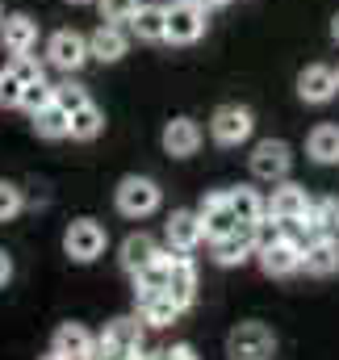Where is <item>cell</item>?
<instances>
[{"label": "cell", "mask_w": 339, "mask_h": 360, "mask_svg": "<svg viewBox=\"0 0 339 360\" xmlns=\"http://www.w3.org/2000/svg\"><path fill=\"white\" fill-rule=\"evenodd\" d=\"M255 260H260V269L268 272V276H289V272L302 269V248H298V243H289V239H281V243H272V248L255 252Z\"/></svg>", "instance_id": "cell-17"}, {"label": "cell", "mask_w": 339, "mask_h": 360, "mask_svg": "<svg viewBox=\"0 0 339 360\" xmlns=\"http://www.w3.org/2000/svg\"><path fill=\"white\" fill-rule=\"evenodd\" d=\"M55 105H59L63 113H76V109H84V105H92V96H88V89H84V84L68 80V84H55Z\"/></svg>", "instance_id": "cell-29"}, {"label": "cell", "mask_w": 339, "mask_h": 360, "mask_svg": "<svg viewBox=\"0 0 339 360\" xmlns=\"http://www.w3.org/2000/svg\"><path fill=\"white\" fill-rule=\"evenodd\" d=\"M25 210V193L13 180H0V222H13Z\"/></svg>", "instance_id": "cell-31"}, {"label": "cell", "mask_w": 339, "mask_h": 360, "mask_svg": "<svg viewBox=\"0 0 339 360\" xmlns=\"http://www.w3.org/2000/svg\"><path fill=\"white\" fill-rule=\"evenodd\" d=\"M252 256H255V226H239L235 235H226V239H218V243H214V260H218L222 269L248 264Z\"/></svg>", "instance_id": "cell-15"}, {"label": "cell", "mask_w": 339, "mask_h": 360, "mask_svg": "<svg viewBox=\"0 0 339 360\" xmlns=\"http://www.w3.org/2000/svg\"><path fill=\"white\" fill-rule=\"evenodd\" d=\"M331 38H335V42H339V13H335V17H331Z\"/></svg>", "instance_id": "cell-38"}, {"label": "cell", "mask_w": 339, "mask_h": 360, "mask_svg": "<svg viewBox=\"0 0 339 360\" xmlns=\"http://www.w3.org/2000/svg\"><path fill=\"white\" fill-rule=\"evenodd\" d=\"M168 360H197V356H193L188 344H176V348H168Z\"/></svg>", "instance_id": "cell-36"}, {"label": "cell", "mask_w": 339, "mask_h": 360, "mask_svg": "<svg viewBox=\"0 0 339 360\" xmlns=\"http://www.w3.org/2000/svg\"><path fill=\"white\" fill-rule=\"evenodd\" d=\"M335 92H339V76L327 63H310V68L298 72V96L306 105H327Z\"/></svg>", "instance_id": "cell-12"}, {"label": "cell", "mask_w": 339, "mask_h": 360, "mask_svg": "<svg viewBox=\"0 0 339 360\" xmlns=\"http://www.w3.org/2000/svg\"><path fill=\"white\" fill-rule=\"evenodd\" d=\"M143 0H96V13H101V21H113V25H126L130 17H134V8H139Z\"/></svg>", "instance_id": "cell-32"}, {"label": "cell", "mask_w": 339, "mask_h": 360, "mask_svg": "<svg viewBox=\"0 0 339 360\" xmlns=\"http://www.w3.org/2000/svg\"><path fill=\"white\" fill-rule=\"evenodd\" d=\"M21 92H25V84L13 72H0V105L4 109H21Z\"/></svg>", "instance_id": "cell-34"}, {"label": "cell", "mask_w": 339, "mask_h": 360, "mask_svg": "<svg viewBox=\"0 0 339 360\" xmlns=\"http://www.w3.org/2000/svg\"><path fill=\"white\" fill-rule=\"evenodd\" d=\"M197 4H201V8H222L226 0H197Z\"/></svg>", "instance_id": "cell-37"}, {"label": "cell", "mask_w": 339, "mask_h": 360, "mask_svg": "<svg viewBox=\"0 0 339 360\" xmlns=\"http://www.w3.org/2000/svg\"><path fill=\"white\" fill-rule=\"evenodd\" d=\"M55 101V84H46V80H34V84H25V92H21V109L34 117L38 109H46Z\"/></svg>", "instance_id": "cell-30"}, {"label": "cell", "mask_w": 339, "mask_h": 360, "mask_svg": "<svg viewBox=\"0 0 339 360\" xmlns=\"http://www.w3.org/2000/svg\"><path fill=\"white\" fill-rule=\"evenodd\" d=\"M289 164H293L289 143H281V139H264V143H255L252 176H260V180H285V176H289Z\"/></svg>", "instance_id": "cell-8"}, {"label": "cell", "mask_w": 339, "mask_h": 360, "mask_svg": "<svg viewBox=\"0 0 339 360\" xmlns=\"http://www.w3.org/2000/svg\"><path fill=\"white\" fill-rule=\"evenodd\" d=\"M34 134H38V139H68V134H72V113H63V109L51 101L46 109L34 113Z\"/></svg>", "instance_id": "cell-23"}, {"label": "cell", "mask_w": 339, "mask_h": 360, "mask_svg": "<svg viewBox=\"0 0 339 360\" xmlns=\"http://www.w3.org/2000/svg\"><path fill=\"white\" fill-rule=\"evenodd\" d=\"M92 348H96V340L88 335L80 323H68V327H59V335H55V352L59 356H92Z\"/></svg>", "instance_id": "cell-25"}, {"label": "cell", "mask_w": 339, "mask_h": 360, "mask_svg": "<svg viewBox=\"0 0 339 360\" xmlns=\"http://www.w3.org/2000/svg\"><path fill=\"white\" fill-rule=\"evenodd\" d=\"M139 314L151 327H168V323L180 319V306L172 302L168 293H139Z\"/></svg>", "instance_id": "cell-21"}, {"label": "cell", "mask_w": 339, "mask_h": 360, "mask_svg": "<svg viewBox=\"0 0 339 360\" xmlns=\"http://www.w3.org/2000/svg\"><path fill=\"white\" fill-rule=\"evenodd\" d=\"M201 226H205V239L210 243H218V239H226V235H235L243 222L235 218V210H231V193H205V201H201Z\"/></svg>", "instance_id": "cell-5"}, {"label": "cell", "mask_w": 339, "mask_h": 360, "mask_svg": "<svg viewBox=\"0 0 339 360\" xmlns=\"http://www.w3.org/2000/svg\"><path fill=\"white\" fill-rule=\"evenodd\" d=\"M101 130H105V113H101L96 105H84V109L72 113V139L88 143V139H96Z\"/></svg>", "instance_id": "cell-28"}, {"label": "cell", "mask_w": 339, "mask_h": 360, "mask_svg": "<svg viewBox=\"0 0 339 360\" xmlns=\"http://www.w3.org/2000/svg\"><path fill=\"white\" fill-rule=\"evenodd\" d=\"M155 252H160V248H155V239L139 231V235H130V239L122 243V256H117V260H122V269H126V272H134V276H139V272L155 260Z\"/></svg>", "instance_id": "cell-20"}, {"label": "cell", "mask_w": 339, "mask_h": 360, "mask_svg": "<svg viewBox=\"0 0 339 360\" xmlns=\"http://www.w3.org/2000/svg\"><path fill=\"white\" fill-rule=\"evenodd\" d=\"M126 25H130V34H134L139 42H168V4L143 0Z\"/></svg>", "instance_id": "cell-13"}, {"label": "cell", "mask_w": 339, "mask_h": 360, "mask_svg": "<svg viewBox=\"0 0 339 360\" xmlns=\"http://www.w3.org/2000/svg\"><path fill=\"white\" fill-rule=\"evenodd\" d=\"M4 72H13L21 84H34V80H46V72H42V63L34 59V55H13V63L4 68Z\"/></svg>", "instance_id": "cell-33"}, {"label": "cell", "mask_w": 339, "mask_h": 360, "mask_svg": "<svg viewBox=\"0 0 339 360\" xmlns=\"http://www.w3.org/2000/svg\"><path fill=\"white\" fill-rule=\"evenodd\" d=\"M88 59V34H80V30H55L51 38H46V63L51 68H59V72H80Z\"/></svg>", "instance_id": "cell-3"}, {"label": "cell", "mask_w": 339, "mask_h": 360, "mask_svg": "<svg viewBox=\"0 0 339 360\" xmlns=\"http://www.w3.org/2000/svg\"><path fill=\"white\" fill-rule=\"evenodd\" d=\"M231 210H235V218H239L243 226H255V222H264V218H268L264 197H260L255 188H231Z\"/></svg>", "instance_id": "cell-26"}, {"label": "cell", "mask_w": 339, "mask_h": 360, "mask_svg": "<svg viewBox=\"0 0 339 360\" xmlns=\"http://www.w3.org/2000/svg\"><path fill=\"white\" fill-rule=\"evenodd\" d=\"M302 269L310 272V276H331V272H339V239H331V235L314 239L302 252Z\"/></svg>", "instance_id": "cell-18"}, {"label": "cell", "mask_w": 339, "mask_h": 360, "mask_svg": "<svg viewBox=\"0 0 339 360\" xmlns=\"http://www.w3.org/2000/svg\"><path fill=\"white\" fill-rule=\"evenodd\" d=\"M0 46L8 55H34V46H38V21L30 13H4V21H0Z\"/></svg>", "instance_id": "cell-11"}, {"label": "cell", "mask_w": 339, "mask_h": 360, "mask_svg": "<svg viewBox=\"0 0 339 360\" xmlns=\"http://www.w3.org/2000/svg\"><path fill=\"white\" fill-rule=\"evenodd\" d=\"M101 340H109L113 348H122V352H130V356H134V352L143 348V323H139V319H113V323L105 327V335H101Z\"/></svg>", "instance_id": "cell-24"}, {"label": "cell", "mask_w": 339, "mask_h": 360, "mask_svg": "<svg viewBox=\"0 0 339 360\" xmlns=\"http://www.w3.org/2000/svg\"><path fill=\"white\" fill-rule=\"evenodd\" d=\"M126 51H130V34H126V25L101 21V25L88 34V55H92L96 63H117V59H126Z\"/></svg>", "instance_id": "cell-9"}, {"label": "cell", "mask_w": 339, "mask_h": 360, "mask_svg": "<svg viewBox=\"0 0 339 360\" xmlns=\"http://www.w3.org/2000/svg\"><path fill=\"white\" fill-rule=\"evenodd\" d=\"M310 222H314L319 235L339 239V197H319V201L310 205Z\"/></svg>", "instance_id": "cell-27"}, {"label": "cell", "mask_w": 339, "mask_h": 360, "mask_svg": "<svg viewBox=\"0 0 339 360\" xmlns=\"http://www.w3.org/2000/svg\"><path fill=\"white\" fill-rule=\"evenodd\" d=\"M197 147H201V126L193 117H172L164 126V151L172 160H188L197 155Z\"/></svg>", "instance_id": "cell-14"}, {"label": "cell", "mask_w": 339, "mask_h": 360, "mask_svg": "<svg viewBox=\"0 0 339 360\" xmlns=\"http://www.w3.org/2000/svg\"><path fill=\"white\" fill-rule=\"evenodd\" d=\"M310 197H306V188L302 184H281V188H272V197L264 201V210H268V218H276V222H302V218H310Z\"/></svg>", "instance_id": "cell-10"}, {"label": "cell", "mask_w": 339, "mask_h": 360, "mask_svg": "<svg viewBox=\"0 0 339 360\" xmlns=\"http://www.w3.org/2000/svg\"><path fill=\"white\" fill-rule=\"evenodd\" d=\"M63 252H68L76 264H92V260L105 252V231H101V222H92V218L72 222L68 235H63Z\"/></svg>", "instance_id": "cell-6"}, {"label": "cell", "mask_w": 339, "mask_h": 360, "mask_svg": "<svg viewBox=\"0 0 339 360\" xmlns=\"http://www.w3.org/2000/svg\"><path fill=\"white\" fill-rule=\"evenodd\" d=\"M201 239H205L201 214H193V210H176V214L168 218V248H176V252H193Z\"/></svg>", "instance_id": "cell-16"}, {"label": "cell", "mask_w": 339, "mask_h": 360, "mask_svg": "<svg viewBox=\"0 0 339 360\" xmlns=\"http://www.w3.org/2000/svg\"><path fill=\"white\" fill-rule=\"evenodd\" d=\"M252 130H255V113L248 105H218L214 117H210V134H214L218 147H239V143L252 139Z\"/></svg>", "instance_id": "cell-2"}, {"label": "cell", "mask_w": 339, "mask_h": 360, "mask_svg": "<svg viewBox=\"0 0 339 360\" xmlns=\"http://www.w3.org/2000/svg\"><path fill=\"white\" fill-rule=\"evenodd\" d=\"M335 76H339V72H335Z\"/></svg>", "instance_id": "cell-44"}, {"label": "cell", "mask_w": 339, "mask_h": 360, "mask_svg": "<svg viewBox=\"0 0 339 360\" xmlns=\"http://www.w3.org/2000/svg\"><path fill=\"white\" fill-rule=\"evenodd\" d=\"M8 276H13V260H8V252L0 248V289L8 285Z\"/></svg>", "instance_id": "cell-35"}, {"label": "cell", "mask_w": 339, "mask_h": 360, "mask_svg": "<svg viewBox=\"0 0 339 360\" xmlns=\"http://www.w3.org/2000/svg\"><path fill=\"white\" fill-rule=\"evenodd\" d=\"M68 4H96V0H68Z\"/></svg>", "instance_id": "cell-41"}, {"label": "cell", "mask_w": 339, "mask_h": 360, "mask_svg": "<svg viewBox=\"0 0 339 360\" xmlns=\"http://www.w3.org/2000/svg\"><path fill=\"white\" fill-rule=\"evenodd\" d=\"M272 348H276V335L264 323H239L231 331V356L235 360H264L272 356Z\"/></svg>", "instance_id": "cell-7"}, {"label": "cell", "mask_w": 339, "mask_h": 360, "mask_svg": "<svg viewBox=\"0 0 339 360\" xmlns=\"http://www.w3.org/2000/svg\"><path fill=\"white\" fill-rule=\"evenodd\" d=\"M143 360H168V352H151V356H143Z\"/></svg>", "instance_id": "cell-39"}, {"label": "cell", "mask_w": 339, "mask_h": 360, "mask_svg": "<svg viewBox=\"0 0 339 360\" xmlns=\"http://www.w3.org/2000/svg\"><path fill=\"white\" fill-rule=\"evenodd\" d=\"M130 360H134V356H130ZM139 360H143V356H139Z\"/></svg>", "instance_id": "cell-43"}, {"label": "cell", "mask_w": 339, "mask_h": 360, "mask_svg": "<svg viewBox=\"0 0 339 360\" xmlns=\"http://www.w3.org/2000/svg\"><path fill=\"white\" fill-rule=\"evenodd\" d=\"M205 13L197 0H168V42L172 46H193L205 38Z\"/></svg>", "instance_id": "cell-1"}, {"label": "cell", "mask_w": 339, "mask_h": 360, "mask_svg": "<svg viewBox=\"0 0 339 360\" xmlns=\"http://www.w3.org/2000/svg\"><path fill=\"white\" fill-rule=\"evenodd\" d=\"M168 297L180 306V310H188V306H193V297H197V269H193L188 252H180V256H176V264H172Z\"/></svg>", "instance_id": "cell-19"}, {"label": "cell", "mask_w": 339, "mask_h": 360, "mask_svg": "<svg viewBox=\"0 0 339 360\" xmlns=\"http://www.w3.org/2000/svg\"><path fill=\"white\" fill-rule=\"evenodd\" d=\"M117 210L126 218H147L160 210V184L151 176H126L117 184Z\"/></svg>", "instance_id": "cell-4"}, {"label": "cell", "mask_w": 339, "mask_h": 360, "mask_svg": "<svg viewBox=\"0 0 339 360\" xmlns=\"http://www.w3.org/2000/svg\"><path fill=\"white\" fill-rule=\"evenodd\" d=\"M0 21H4V8H0Z\"/></svg>", "instance_id": "cell-42"}, {"label": "cell", "mask_w": 339, "mask_h": 360, "mask_svg": "<svg viewBox=\"0 0 339 360\" xmlns=\"http://www.w3.org/2000/svg\"><path fill=\"white\" fill-rule=\"evenodd\" d=\"M42 360H68V356H59V352H51V356H42Z\"/></svg>", "instance_id": "cell-40"}, {"label": "cell", "mask_w": 339, "mask_h": 360, "mask_svg": "<svg viewBox=\"0 0 339 360\" xmlns=\"http://www.w3.org/2000/svg\"><path fill=\"white\" fill-rule=\"evenodd\" d=\"M306 151L314 164H339V126H314L306 139Z\"/></svg>", "instance_id": "cell-22"}]
</instances>
